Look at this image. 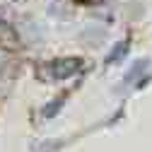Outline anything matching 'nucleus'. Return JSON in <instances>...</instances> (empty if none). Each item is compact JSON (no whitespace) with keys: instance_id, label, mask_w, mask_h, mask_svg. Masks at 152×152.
Returning <instances> with one entry per match:
<instances>
[{"instance_id":"2","label":"nucleus","mask_w":152,"mask_h":152,"mask_svg":"<svg viewBox=\"0 0 152 152\" xmlns=\"http://www.w3.org/2000/svg\"><path fill=\"white\" fill-rule=\"evenodd\" d=\"M0 44L5 48H15L17 46V31L7 22H0Z\"/></svg>"},{"instance_id":"1","label":"nucleus","mask_w":152,"mask_h":152,"mask_svg":"<svg viewBox=\"0 0 152 152\" xmlns=\"http://www.w3.org/2000/svg\"><path fill=\"white\" fill-rule=\"evenodd\" d=\"M82 68V61L80 58H63V61H56L48 65L46 72H41V77H48V80H65L70 75H75Z\"/></svg>"},{"instance_id":"3","label":"nucleus","mask_w":152,"mask_h":152,"mask_svg":"<svg viewBox=\"0 0 152 152\" xmlns=\"http://www.w3.org/2000/svg\"><path fill=\"white\" fill-rule=\"evenodd\" d=\"M147 70V61H138L135 65H133L128 72H126V77H123V85H130V82H138V77H140V72H145Z\"/></svg>"},{"instance_id":"4","label":"nucleus","mask_w":152,"mask_h":152,"mask_svg":"<svg viewBox=\"0 0 152 152\" xmlns=\"http://www.w3.org/2000/svg\"><path fill=\"white\" fill-rule=\"evenodd\" d=\"M126 53H128V44H126V41H121V44H116V48H113V51L109 53L106 63H116V61H121Z\"/></svg>"},{"instance_id":"6","label":"nucleus","mask_w":152,"mask_h":152,"mask_svg":"<svg viewBox=\"0 0 152 152\" xmlns=\"http://www.w3.org/2000/svg\"><path fill=\"white\" fill-rule=\"evenodd\" d=\"M75 3H89V0H75Z\"/></svg>"},{"instance_id":"5","label":"nucleus","mask_w":152,"mask_h":152,"mask_svg":"<svg viewBox=\"0 0 152 152\" xmlns=\"http://www.w3.org/2000/svg\"><path fill=\"white\" fill-rule=\"evenodd\" d=\"M61 104H63V102H51V104H48V106L44 109V113H46L48 118H51V116H56V113L61 111Z\"/></svg>"}]
</instances>
